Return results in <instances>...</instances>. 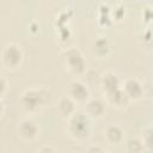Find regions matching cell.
Listing matches in <instances>:
<instances>
[{"instance_id": "cell-4", "label": "cell", "mask_w": 153, "mask_h": 153, "mask_svg": "<svg viewBox=\"0 0 153 153\" xmlns=\"http://www.w3.org/2000/svg\"><path fill=\"white\" fill-rule=\"evenodd\" d=\"M2 63L7 68H17L23 61V51L20 45L7 43L2 49Z\"/></svg>"}, {"instance_id": "cell-1", "label": "cell", "mask_w": 153, "mask_h": 153, "mask_svg": "<svg viewBox=\"0 0 153 153\" xmlns=\"http://www.w3.org/2000/svg\"><path fill=\"white\" fill-rule=\"evenodd\" d=\"M51 99V93L45 87L27 88L20 96V105L27 112L39 111L49 100Z\"/></svg>"}, {"instance_id": "cell-18", "label": "cell", "mask_w": 153, "mask_h": 153, "mask_svg": "<svg viewBox=\"0 0 153 153\" xmlns=\"http://www.w3.org/2000/svg\"><path fill=\"white\" fill-rule=\"evenodd\" d=\"M98 153H109V152H106V151H104L103 148H100V149L98 151Z\"/></svg>"}, {"instance_id": "cell-5", "label": "cell", "mask_w": 153, "mask_h": 153, "mask_svg": "<svg viewBox=\"0 0 153 153\" xmlns=\"http://www.w3.org/2000/svg\"><path fill=\"white\" fill-rule=\"evenodd\" d=\"M67 96H69L76 104L78 103L85 104L90 99V91H88V87L84 82L79 80H73L68 86Z\"/></svg>"}, {"instance_id": "cell-15", "label": "cell", "mask_w": 153, "mask_h": 153, "mask_svg": "<svg viewBox=\"0 0 153 153\" xmlns=\"http://www.w3.org/2000/svg\"><path fill=\"white\" fill-rule=\"evenodd\" d=\"M128 153H143V145L140 139H130L127 141Z\"/></svg>"}, {"instance_id": "cell-10", "label": "cell", "mask_w": 153, "mask_h": 153, "mask_svg": "<svg viewBox=\"0 0 153 153\" xmlns=\"http://www.w3.org/2000/svg\"><path fill=\"white\" fill-rule=\"evenodd\" d=\"M100 86L105 94L111 93L121 87V81L118 76L112 72H106L100 76Z\"/></svg>"}, {"instance_id": "cell-16", "label": "cell", "mask_w": 153, "mask_h": 153, "mask_svg": "<svg viewBox=\"0 0 153 153\" xmlns=\"http://www.w3.org/2000/svg\"><path fill=\"white\" fill-rule=\"evenodd\" d=\"M37 153H57L56 149L53 147V146H49V145H45V146H42Z\"/></svg>"}, {"instance_id": "cell-13", "label": "cell", "mask_w": 153, "mask_h": 153, "mask_svg": "<svg viewBox=\"0 0 153 153\" xmlns=\"http://www.w3.org/2000/svg\"><path fill=\"white\" fill-rule=\"evenodd\" d=\"M140 140L143 145V153H153V127L146 128L142 131Z\"/></svg>"}, {"instance_id": "cell-9", "label": "cell", "mask_w": 153, "mask_h": 153, "mask_svg": "<svg viewBox=\"0 0 153 153\" xmlns=\"http://www.w3.org/2000/svg\"><path fill=\"white\" fill-rule=\"evenodd\" d=\"M57 111L61 115V117L69 120L76 112V103L69 96H63L59 99Z\"/></svg>"}, {"instance_id": "cell-11", "label": "cell", "mask_w": 153, "mask_h": 153, "mask_svg": "<svg viewBox=\"0 0 153 153\" xmlns=\"http://www.w3.org/2000/svg\"><path fill=\"white\" fill-rule=\"evenodd\" d=\"M105 96H106V100L110 105H112L115 108H120V109L128 106L129 103L131 102L129 99V97L126 94V92L122 90V87H120L116 91H114L111 93H108Z\"/></svg>"}, {"instance_id": "cell-2", "label": "cell", "mask_w": 153, "mask_h": 153, "mask_svg": "<svg viewBox=\"0 0 153 153\" xmlns=\"http://www.w3.org/2000/svg\"><path fill=\"white\" fill-rule=\"evenodd\" d=\"M67 130L69 135L75 140H85L91 134L90 117L85 112H75L69 120Z\"/></svg>"}, {"instance_id": "cell-6", "label": "cell", "mask_w": 153, "mask_h": 153, "mask_svg": "<svg viewBox=\"0 0 153 153\" xmlns=\"http://www.w3.org/2000/svg\"><path fill=\"white\" fill-rule=\"evenodd\" d=\"M122 90L129 97L130 100L140 99L143 96V86L136 78H128L121 85Z\"/></svg>"}, {"instance_id": "cell-8", "label": "cell", "mask_w": 153, "mask_h": 153, "mask_svg": "<svg viewBox=\"0 0 153 153\" xmlns=\"http://www.w3.org/2000/svg\"><path fill=\"white\" fill-rule=\"evenodd\" d=\"M84 110L90 118H99L105 112V103L98 98H90L84 104Z\"/></svg>"}, {"instance_id": "cell-14", "label": "cell", "mask_w": 153, "mask_h": 153, "mask_svg": "<svg viewBox=\"0 0 153 153\" xmlns=\"http://www.w3.org/2000/svg\"><path fill=\"white\" fill-rule=\"evenodd\" d=\"M93 49H94V51H96L99 56H104V55H106V54L109 53V50H110V43H109V41H108L106 38L100 37V38H98V39L94 42Z\"/></svg>"}, {"instance_id": "cell-3", "label": "cell", "mask_w": 153, "mask_h": 153, "mask_svg": "<svg viewBox=\"0 0 153 153\" xmlns=\"http://www.w3.org/2000/svg\"><path fill=\"white\" fill-rule=\"evenodd\" d=\"M61 61L65 68L74 75H81L86 71V61L78 48L72 47L63 50L61 54Z\"/></svg>"}, {"instance_id": "cell-12", "label": "cell", "mask_w": 153, "mask_h": 153, "mask_svg": "<svg viewBox=\"0 0 153 153\" xmlns=\"http://www.w3.org/2000/svg\"><path fill=\"white\" fill-rule=\"evenodd\" d=\"M104 137L112 145L120 143L123 140V130L117 124H110L104 129Z\"/></svg>"}, {"instance_id": "cell-7", "label": "cell", "mask_w": 153, "mask_h": 153, "mask_svg": "<svg viewBox=\"0 0 153 153\" xmlns=\"http://www.w3.org/2000/svg\"><path fill=\"white\" fill-rule=\"evenodd\" d=\"M18 133L24 140H33L38 135V126L31 118L22 120L18 124Z\"/></svg>"}, {"instance_id": "cell-17", "label": "cell", "mask_w": 153, "mask_h": 153, "mask_svg": "<svg viewBox=\"0 0 153 153\" xmlns=\"http://www.w3.org/2000/svg\"><path fill=\"white\" fill-rule=\"evenodd\" d=\"M6 90H7V80L5 76L1 78V91H0V94H1V98L5 97V93H6Z\"/></svg>"}]
</instances>
